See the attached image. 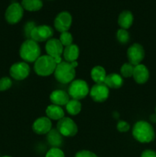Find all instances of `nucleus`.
I'll list each match as a JSON object with an SVG mask.
<instances>
[{
  "instance_id": "obj_1",
  "label": "nucleus",
  "mask_w": 156,
  "mask_h": 157,
  "mask_svg": "<svg viewBox=\"0 0 156 157\" xmlns=\"http://www.w3.org/2000/svg\"><path fill=\"white\" fill-rule=\"evenodd\" d=\"M132 133L135 140L142 144L151 143L155 138L153 127L150 123L145 121H137L133 126Z\"/></svg>"
},
{
  "instance_id": "obj_2",
  "label": "nucleus",
  "mask_w": 156,
  "mask_h": 157,
  "mask_svg": "<svg viewBox=\"0 0 156 157\" xmlns=\"http://www.w3.org/2000/svg\"><path fill=\"white\" fill-rule=\"evenodd\" d=\"M19 55L24 62H35L41 56V48L37 41L32 39H27L21 44Z\"/></svg>"
},
{
  "instance_id": "obj_3",
  "label": "nucleus",
  "mask_w": 156,
  "mask_h": 157,
  "mask_svg": "<svg viewBox=\"0 0 156 157\" xmlns=\"http://www.w3.org/2000/svg\"><path fill=\"white\" fill-rule=\"evenodd\" d=\"M54 75L55 79L59 83L64 84H70L76 77V68L70 63L64 61L57 64Z\"/></svg>"
},
{
  "instance_id": "obj_4",
  "label": "nucleus",
  "mask_w": 156,
  "mask_h": 157,
  "mask_svg": "<svg viewBox=\"0 0 156 157\" xmlns=\"http://www.w3.org/2000/svg\"><path fill=\"white\" fill-rule=\"evenodd\" d=\"M57 63L49 55H41L35 61L34 70L35 73L41 77H47L54 72Z\"/></svg>"
},
{
  "instance_id": "obj_5",
  "label": "nucleus",
  "mask_w": 156,
  "mask_h": 157,
  "mask_svg": "<svg viewBox=\"0 0 156 157\" xmlns=\"http://www.w3.org/2000/svg\"><path fill=\"white\" fill-rule=\"evenodd\" d=\"M90 94V88L85 81L82 79L73 80L68 87V94L72 99L80 101Z\"/></svg>"
},
{
  "instance_id": "obj_6",
  "label": "nucleus",
  "mask_w": 156,
  "mask_h": 157,
  "mask_svg": "<svg viewBox=\"0 0 156 157\" xmlns=\"http://www.w3.org/2000/svg\"><path fill=\"white\" fill-rule=\"evenodd\" d=\"M64 48V46L61 44L60 40L57 38H50L46 42L45 44V51L47 55L53 58L57 64L63 61L61 55H63Z\"/></svg>"
},
{
  "instance_id": "obj_7",
  "label": "nucleus",
  "mask_w": 156,
  "mask_h": 157,
  "mask_svg": "<svg viewBox=\"0 0 156 157\" xmlns=\"http://www.w3.org/2000/svg\"><path fill=\"white\" fill-rule=\"evenodd\" d=\"M57 130L62 136L72 137L77 133L78 127L76 123L71 118L64 117L58 121L57 124Z\"/></svg>"
},
{
  "instance_id": "obj_8",
  "label": "nucleus",
  "mask_w": 156,
  "mask_h": 157,
  "mask_svg": "<svg viewBox=\"0 0 156 157\" xmlns=\"http://www.w3.org/2000/svg\"><path fill=\"white\" fill-rule=\"evenodd\" d=\"M54 35V29L50 26L47 25L35 26L31 32V39L37 41V42H43L47 41L52 38Z\"/></svg>"
},
{
  "instance_id": "obj_9",
  "label": "nucleus",
  "mask_w": 156,
  "mask_h": 157,
  "mask_svg": "<svg viewBox=\"0 0 156 157\" xmlns=\"http://www.w3.org/2000/svg\"><path fill=\"white\" fill-rule=\"evenodd\" d=\"M145 56V52L143 46L139 43H134L127 50V58L128 62L132 65L140 64Z\"/></svg>"
},
{
  "instance_id": "obj_10",
  "label": "nucleus",
  "mask_w": 156,
  "mask_h": 157,
  "mask_svg": "<svg viewBox=\"0 0 156 157\" xmlns=\"http://www.w3.org/2000/svg\"><path fill=\"white\" fill-rule=\"evenodd\" d=\"M24 15V9L18 2H13L7 8L5 13L6 19L9 24L15 25L21 21Z\"/></svg>"
},
{
  "instance_id": "obj_11",
  "label": "nucleus",
  "mask_w": 156,
  "mask_h": 157,
  "mask_svg": "<svg viewBox=\"0 0 156 157\" xmlns=\"http://www.w3.org/2000/svg\"><path fill=\"white\" fill-rule=\"evenodd\" d=\"M72 21H73V18L70 12L67 11H63L58 13L56 18H54V29L61 33L64 32H68L72 25Z\"/></svg>"
},
{
  "instance_id": "obj_12",
  "label": "nucleus",
  "mask_w": 156,
  "mask_h": 157,
  "mask_svg": "<svg viewBox=\"0 0 156 157\" xmlns=\"http://www.w3.org/2000/svg\"><path fill=\"white\" fill-rule=\"evenodd\" d=\"M90 96L95 102L102 103L108 99L110 96V89L104 83L95 84L90 89Z\"/></svg>"
},
{
  "instance_id": "obj_13",
  "label": "nucleus",
  "mask_w": 156,
  "mask_h": 157,
  "mask_svg": "<svg viewBox=\"0 0 156 157\" xmlns=\"http://www.w3.org/2000/svg\"><path fill=\"white\" fill-rule=\"evenodd\" d=\"M11 77L17 81H22L28 77L30 74V67L24 61L17 62L12 64L9 70Z\"/></svg>"
},
{
  "instance_id": "obj_14",
  "label": "nucleus",
  "mask_w": 156,
  "mask_h": 157,
  "mask_svg": "<svg viewBox=\"0 0 156 157\" xmlns=\"http://www.w3.org/2000/svg\"><path fill=\"white\" fill-rule=\"evenodd\" d=\"M51 129V121L47 117H41L38 118L32 124V130L38 135L47 134Z\"/></svg>"
},
{
  "instance_id": "obj_15",
  "label": "nucleus",
  "mask_w": 156,
  "mask_h": 157,
  "mask_svg": "<svg viewBox=\"0 0 156 157\" xmlns=\"http://www.w3.org/2000/svg\"><path fill=\"white\" fill-rule=\"evenodd\" d=\"M132 77L137 84H145L149 79V71L144 64H138L135 66Z\"/></svg>"
},
{
  "instance_id": "obj_16",
  "label": "nucleus",
  "mask_w": 156,
  "mask_h": 157,
  "mask_svg": "<svg viewBox=\"0 0 156 157\" xmlns=\"http://www.w3.org/2000/svg\"><path fill=\"white\" fill-rule=\"evenodd\" d=\"M70 98L68 93L63 90H55L50 94V101L52 104L58 106H66L70 101Z\"/></svg>"
},
{
  "instance_id": "obj_17",
  "label": "nucleus",
  "mask_w": 156,
  "mask_h": 157,
  "mask_svg": "<svg viewBox=\"0 0 156 157\" xmlns=\"http://www.w3.org/2000/svg\"><path fill=\"white\" fill-rule=\"evenodd\" d=\"M79 55L80 49L76 44H72L64 48L63 56H64L65 61H67V62L71 63L76 61L77 58H79Z\"/></svg>"
},
{
  "instance_id": "obj_18",
  "label": "nucleus",
  "mask_w": 156,
  "mask_h": 157,
  "mask_svg": "<svg viewBox=\"0 0 156 157\" xmlns=\"http://www.w3.org/2000/svg\"><path fill=\"white\" fill-rule=\"evenodd\" d=\"M134 16L132 12L128 10L122 11L118 17V24L121 29H128L133 24Z\"/></svg>"
},
{
  "instance_id": "obj_19",
  "label": "nucleus",
  "mask_w": 156,
  "mask_h": 157,
  "mask_svg": "<svg viewBox=\"0 0 156 157\" xmlns=\"http://www.w3.org/2000/svg\"><path fill=\"white\" fill-rule=\"evenodd\" d=\"M104 84L109 88L119 89L123 85V79H122V77L119 74L111 73L106 75Z\"/></svg>"
},
{
  "instance_id": "obj_20",
  "label": "nucleus",
  "mask_w": 156,
  "mask_h": 157,
  "mask_svg": "<svg viewBox=\"0 0 156 157\" xmlns=\"http://www.w3.org/2000/svg\"><path fill=\"white\" fill-rule=\"evenodd\" d=\"M46 116L50 120L54 121H60L64 117V111L61 106L55 105V104H50L47 106L45 110Z\"/></svg>"
},
{
  "instance_id": "obj_21",
  "label": "nucleus",
  "mask_w": 156,
  "mask_h": 157,
  "mask_svg": "<svg viewBox=\"0 0 156 157\" xmlns=\"http://www.w3.org/2000/svg\"><path fill=\"white\" fill-rule=\"evenodd\" d=\"M47 140L52 147L59 148L63 143V136L57 129H51L47 135Z\"/></svg>"
},
{
  "instance_id": "obj_22",
  "label": "nucleus",
  "mask_w": 156,
  "mask_h": 157,
  "mask_svg": "<svg viewBox=\"0 0 156 157\" xmlns=\"http://www.w3.org/2000/svg\"><path fill=\"white\" fill-rule=\"evenodd\" d=\"M90 76L96 84H102V83H104L106 79V72L103 67L96 65L92 68L90 71Z\"/></svg>"
},
{
  "instance_id": "obj_23",
  "label": "nucleus",
  "mask_w": 156,
  "mask_h": 157,
  "mask_svg": "<svg viewBox=\"0 0 156 157\" xmlns=\"http://www.w3.org/2000/svg\"><path fill=\"white\" fill-rule=\"evenodd\" d=\"M21 6L28 12H37L43 7L41 0H21Z\"/></svg>"
},
{
  "instance_id": "obj_24",
  "label": "nucleus",
  "mask_w": 156,
  "mask_h": 157,
  "mask_svg": "<svg viewBox=\"0 0 156 157\" xmlns=\"http://www.w3.org/2000/svg\"><path fill=\"white\" fill-rule=\"evenodd\" d=\"M81 109H82V104L78 100L71 99L66 104L67 112L72 116L77 115L81 111Z\"/></svg>"
},
{
  "instance_id": "obj_25",
  "label": "nucleus",
  "mask_w": 156,
  "mask_h": 157,
  "mask_svg": "<svg viewBox=\"0 0 156 157\" xmlns=\"http://www.w3.org/2000/svg\"><path fill=\"white\" fill-rule=\"evenodd\" d=\"M135 66L132 64L128 63H125L122 65L120 68L121 75L124 78H131L133 75V71H134Z\"/></svg>"
},
{
  "instance_id": "obj_26",
  "label": "nucleus",
  "mask_w": 156,
  "mask_h": 157,
  "mask_svg": "<svg viewBox=\"0 0 156 157\" xmlns=\"http://www.w3.org/2000/svg\"><path fill=\"white\" fill-rule=\"evenodd\" d=\"M116 38L121 44H126L130 39V35L126 29H120L116 32Z\"/></svg>"
},
{
  "instance_id": "obj_27",
  "label": "nucleus",
  "mask_w": 156,
  "mask_h": 157,
  "mask_svg": "<svg viewBox=\"0 0 156 157\" xmlns=\"http://www.w3.org/2000/svg\"><path fill=\"white\" fill-rule=\"evenodd\" d=\"M59 40L64 47H67V46H69L73 44V35L69 32H62L61 35H60Z\"/></svg>"
},
{
  "instance_id": "obj_28",
  "label": "nucleus",
  "mask_w": 156,
  "mask_h": 157,
  "mask_svg": "<svg viewBox=\"0 0 156 157\" xmlns=\"http://www.w3.org/2000/svg\"><path fill=\"white\" fill-rule=\"evenodd\" d=\"M45 157H65L64 153L60 148L52 147L47 151Z\"/></svg>"
},
{
  "instance_id": "obj_29",
  "label": "nucleus",
  "mask_w": 156,
  "mask_h": 157,
  "mask_svg": "<svg viewBox=\"0 0 156 157\" xmlns=\"http://www.w3.org/2000/svg\"><path fill=\"white\" fill-rule=\"evenodd\" d=\"M12 81L9 78L5 77L0 79V91H5L12 87Z\"/></svg>"
},
{
  "instance_id": "obj_30",
  "label": "nucleus",
  "mask_w": 156,
  "mask_h": 157,
  "mask_svg": "<svg viewBox=\"0 0 156 157\" xmlns=\"http://www.w3.org/2000/svg\"><path fill=\"white\" fill-rule=\"evenodd\" d=\"M116 128L121 133H125L129 130L130 129V125L129 124L126 122V121H120L118 122L117 126H116Z\"/></svg>"
},
{
  "instance_id": "obj_31",
  "label": "nucleus",
  "mask_w": 156,
  "mask_h": 157,
  "mask_svg": "<svg viewBox=\"0 0 156 157\" xmlns=\"http://www.w3.org/2000/svg\"><path fill=\"white\" fill-rule=\"evenodd\" d=\"M75 157H98L94 153L89 150H81L77 152L75 155Z\"/></svg>"
},
{
  "instance_id": "obj_32",
  "label": "nucleus",
  "mask_w": 156,
  "mask_h": 157,
  "mask_svg": "<svg viewBox=\"0 0 156 157\" xmlns=\"http://www.w3.org/2000/svg\"><path fill=\"white\" fill-rule=\"evenodd\" d=\"M35 26L36 25H35V23L32 22V21H29V22H28L27 24H26L25 27H24V32H25L26 35H27L28 37H30L31 32H32V29H33Z\"/></svg>"
},
{
  "instance_id": "obj_33",
  "label": "nucleus",
  "mask_w": 156,
  "mask_h": 157,
  "mask_svg": "<svg viewBox=\"0 0 156 157\" xmlns=\"http://www.w3.org/2000/svg\"><path fill=\"white\" fill-rule=\"evenodd\" d=\"M141 157H156V152L151 150H145L142 153Z\"/></svg>"
},
{
  "instance_id": "obj_34",
  "label": "nucleus",
  "mask_w": 156,
  "mask_h": 157,
  "mask_svg": "<svg viewBox=\"0 0 156 157\" xmlns=\"http://www.w3.org/2000/svg\"><path fill=\"white\" fill-rule=\"evenodd\" d=\"M150 121H151L152 123H156V114L155 113H154V114L151 115V117H150Z\"/></svg>"
},
{
  "instance_id": "obj_35",
  "label": "nucleus",
  "mask_w": 156,
  "mask_h": 157,
  "mask_svg": "<svg viewBox=\"0 0 156 157\" xmlns=\"http://www.w3.org/2000/svg\"><path fill=\"white\" fill-rule=\"evenodd\" d=\"M70 64H72V66H73V67H74V68H76V67L78 66V62L76 61H73V62H71V63H70Z\"/></svg>"
},
{
  "instance_id": "obj_36",
  "label": "nucleus",
  "mask_w": 156,
  "mask_h": 157,
  "mask_svg": "<svg viewBox=\"0 0 156 157\" xmlns=\"http://www.w3.org/2000/svg\"><path fill=\"white\" fill-rule=\"evenodd\" d=\"M2 157H12V156H2Z\"/></svg>"
},
{
  "instance_id": "obj_37",
  "label": "nucleus",
  "mask_w": 156,
  "mask_h": 157,
  "mask_svg": "<svg viewBox=\"0 0 156 157\" xmlns=\"http://www.w3.org/2000/svg\"><path fill=\"white\" fill-rule=\"evenodd\" d=\"M155 114H156V107H155Z\"/></svg>"
}]
</instances>
